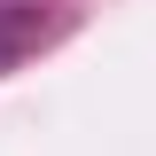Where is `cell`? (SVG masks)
Masks as SVG:
<instances>
[{
	"label": "cell",
	"mask_w": 156,
	"mask_h": 156,
	"mask_svg": "<svg viewBox=\"0 0 156 156\" xmlns=\"http://www.w3.org/2000/svg\"><path fill=\"white\" fill-rule=\"evenodd\" d=\"M47 31H55V16H39V8L8 0V8H0V70H8V62H23V55H31Z\"/></svg>",
	"instance_id": "cell-1"
}]
</instances>
